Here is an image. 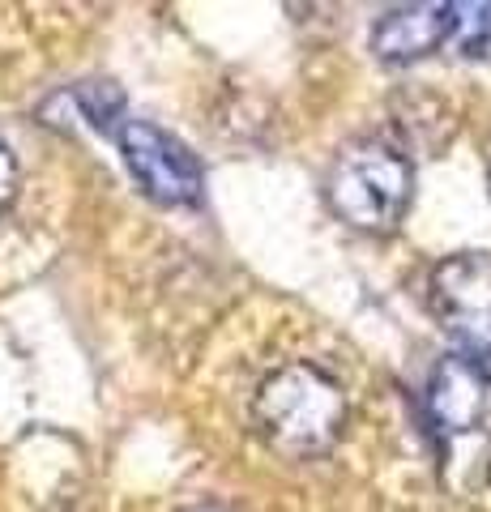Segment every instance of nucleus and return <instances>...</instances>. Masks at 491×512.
<instances>
[{
    "mask_svg": "<svg viewBox=\"0 0 491 512\" xmlns=\"http://www.w3.org/2000/svg\"><path fill=\"white\" fill-rule=\"evenodd\" d=\"M487 474H491V457H487Z\"/></svg>",
    "mask_w": 491,
    "mask_h": 512,
    "instance_id": "10",
    "label": "nucleus"
},
{
    "mask_svg": "<svg viewBox=\"0 0 491 512\" xmlns=\"http://www.w3.org/2000/svg\"><path fill=\"white\" fill-rule=\"evenodd\" d=\"M13 197H18V158L0 141V214L13 205Z\"/></svg>",
    "mask_w": 491,
    "mask_h": 512,
    "instance_id": "8",
    "label": "nucleus"
},
{
    "mask_svg": "<svg viewBox=\"0 0 491 512\" xmlns=\"http://www.w3.org/2000/svg\"><path fill=\"white\" fill-rule=\"evenodd\" d=\"M457 26H453V43L457 52L479 60L491 56V5L487 0H470V5H453Z\"/></svg>",
    "mask_w": 491,
    "mask_h": 512,
    "instance_id": "7",
    "label": "nucleus"
},
{
    "mask_svg": "<svg viewBox=\"0 0 491 512\" xmlns=\"http://www.w3.org/2000/svg\"><path fill=\"white\" fill-rule=\"evenodd\" d=\"M427 410L453 436L479 431L491 414V355L487 350H453V355L440 359L432 380H427Z\"/></svg>",
    "mask_w": 491,
    "mask_h": 512,
    "instance_id": "5",
    "label": "nucleus"
},
{
    "mask_svg": "<svg viewBox=\"0 0 491 512\" xmlns=\"http://www.w3.org/2000/svg\"><path fill=\"white\" fill-rule=\"evenodd\" d=\"M453 26H457V13H453V5H445V0L398 5L372 26V52L385 64L423 60L453 39Z\"/></svg>",
    "mask_w": 491,
    "mask_h": 512,
    "instance_id": "6",
    "label": "nucleus"
},
{
    "mask_svg": "<svg viewBox=\"0 0 491 512\" xmlns=\"http://www.w3.org/2000/svg\"><path fill=\"white\" fill-rule=\"evenodd\" d=\"M184 512H240V508H231V504H193V508H184Z\"/></svg>",
    "mask_w": 491,
    "mask_h": 512,
    "instance_id": "9",
    "label": "nucleus"
},
{
    "mask_svg": "<svg viewBox=\"0 0 491 512\" xmlns=\"http://www.w3.org/2000/svg\"><path fill=\"white\" fill-rule=\"evenodd\" d=\"M325 197L342 222L368 235H389L410 210L415 197V167L385 137H359L329 167Z\"/></svg>",
    "mask_w": 491,
    "mask_h": 512,
    "instance_id": "2",
    "label": "nucleus"
},
{
    "mask_svg": "<svg viewBox=\"0 0 491 512\" xmlns=\"http://www.w3.org/2000/svg\"><path fill=\"white\" fill-rule=\"evenodd\" d=\"M432 312L470 350L491 346V256L453 252L432 269Z\"/></svg>",
    "mask_w": 491,
    "mask_h": 512,
    "instance_id": "4",
    "label": "nucleus"
},
{
    "mask_svg": "<svg viewBox=\"0 0 491 512\" xmlns=\"http://www.w3.org/2000/svg\"><path fill=\"white\" fill-rule=\"evenodd\" d=\"M120 154L133 180L146 188V197L158 205H193L201 197V163L197 154L171 137L167 128L150 120H124L120 124Z\"/></svg>",
    "mask_w": 491,
    "mask_h": 512,
    "instance_id": "3",
    "label": "nucleus"
},
{
    "mask_svg": "<svg viewBox=\"0 0 491 512\" xmlns=\"http://www.w3.org/2000/svg\"><path fill=\"white\" fill-rule=\"evenodd\" d=\"M252 423L282 457H321L342 440L346 393L316 363H287L257 384Z\"/></svg>",
    "mask_w": 491,
    "mask_h": 512,
    "instance_id": "1",
    "label": "nucleus"
}]
</instances>
